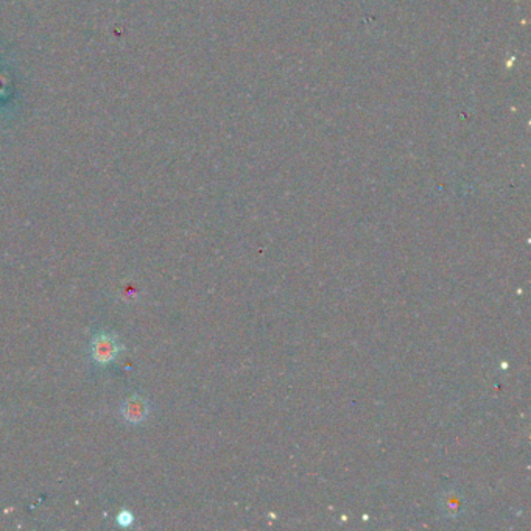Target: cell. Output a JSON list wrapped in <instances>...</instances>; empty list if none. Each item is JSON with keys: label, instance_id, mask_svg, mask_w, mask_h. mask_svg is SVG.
Segmentation results:
<instances>
[{"label": "cell", "instance_id": "cell-1", "mask_svg": "<svg viewBox=\"0 0 531 531\" xmlns=\"http://www.w3.org/2000/svg\"><path fill=\"white\" fill-rule=\"evenodd\" d=\"M117 344L114 343L111 336H98L94 343V357L98 362H110L116 357Z\"/></svg>", "mask_w": 531, "mask_h": 531}, {"label": "cell", "instance_id": "cell-2", "mask_svg": "<svg viewBox=\"0 0 531 531\" xmlns=\"http://www.w3.org/2000/svg\"><path fill=\"white\" fill-rule=\"evenodd\" d=\"M145 404L138 398L128 400V404L125 407V416L130 421H140L143 416H145Z\"/></svg>", "mask_w": 531, "mask_h": 531}]
</instances>
